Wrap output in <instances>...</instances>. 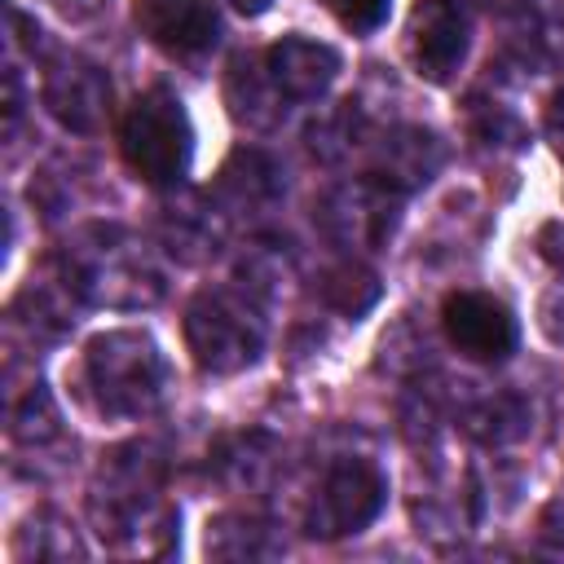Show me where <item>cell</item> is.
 Returning a JSON list of instances; mask_svg holds the SVG:
<instances>
[{
    "instance_id": "obj_8",
    "label": "cell",
    "mask_w": 564,
    "mask_h": 564,
    "mask_svg": "<svg viewBox=\"0 0 564 564\" xmlns=\"http://www.w3.org/2000/svg\"><path fill=\"white\" fill-rule=\"evenodd\" d=\"M44 97L53 106L57 119H66L70 128H97V119L106 115V101H110V84L101 79L97 66H84V62H66L48 75L44 84Z\"/></svg>"
},
{
    "instance_id": "obj_6",
    "label": "cell",
    "mask_w": 564,
    "mask_h": 564,
    "mask_svg": "<svg viewBox=\"0 0 564 564\" xmlns=\"http://www.w3.org/2000/svg\"><path fill=\"white\" fill-rule=\"evenodd\" d=\"M137 26L167 53L194 57L216 44V0H137Z\"/></svg>"
},
{
    "instance_id": "obj_5",
    "label": "cell",
    "mask_w": 564,
    "mask_h": 564,
    "mask_svg": "<svg viewBox=\"0 0 564 564\" xmlns=\"http://www.w3.org/2000/svg\"><path fill=\"white\" fill-rule=\"evenodd\" d=\"M379 507H383V476H379L370 463L348 458V463H339V467L326 476V485H322V507H317L313 524H322L317 533H330V538L357 533V529H366V524L379 516Z\"/></svg>"
},
{
    "instance_id": "obj_9",
    "label": "cell",
    "mask_w": 564,
    "mask_h": 564,
    "mask_svg": "<svg viewBox=\"0 0 564 564\" xmlns=\"http://www.w3.org/2000/svg\"><path fill=\"white\" fill-rule=\"evenodd\" d=\"M269 70H273V84L286 97H317L335 79L339 57L326 44H313V40H282L269 53Z\"/></svg>"
},
{
    "instance_id": "obj_10",
    "label": "cell",
    "mask_w": 564,
    "mask_h": 564,
    "mask_svg": "<svg viewBox=\"0 0 564 564\" xmlns=\"http://www.w3.org/2000/svg\"><path fill=\"white\" fill-rule=\"evenodd\" d=\"M322 4L348 31H375L388 18V0H322Z\"/></svg>"
},
{
    "instance_id": "obj_2",
    "label": "cell",
    "mask_w": 564,
    "mask_h": 564,
    "mask_svg": "<svg viewBox=\"0 0 564 564\" xmlns=\"http://www.w3.org/2000/svg\"><path fill=\"white\" fill-rule=\"evenodd\" d=\"M88 370H93V383L101 388L110 410H150L163 392L159 388L163 383L159 348L132 330H115V335L93 339Z\"/></svg>"
},
{
    "instance_id": "obj_7",
    "label": "cell",
    "mask_w": 564,
    "mask_h": 564,
    "mask_svg": "<svg viewBox=\"0 0 564 564\" xmlns=\"http://www.w3.org/2000/svg\"><path fill=\"white\" fill-rule=\"evenodd\" d=\"M189 344L203 366L212 370H238L242 361L256 357V330L247 326L242 313L225 308L220 300H203L189 308Z\"/></svg>"
},
{
    "instance_id": "obj_4",
    "label": "cell",
    "mask_w": 564,
    "mask_h": 564,
    "mask_svg": "<svg viewBox=\"0 0 564 564\" xmlns=\"http://www.w3.org/2000/svg\"><path fill=\"white\" fill-rule=\"evenodd\" d=\"M405 48H410V62L419 75L445 84L467 53V22L454 9V0H419L410 13Z\"/></svg>"
},
{
    "instance_id": "obj_1",
    "label": "cell",
    "mask_w": 564,
    "mask_h": 564,
    "mask_svg": "<svg viewBox=\"0 0 564 564\" xmlns=\"http://www.w3.org/2000/svg\"><path fill=\"white\" fill-rule=\"evenodd\" d=\"M119 150L128 167L145 185H172L181 181L189 163V119L176 93L167 88H145L119 123Z\"/></svg>"
},
{
    "instance_id": "obj_12",
    "label": "cell",
    "mask_w": 564,
    "mask_h": 564,
    "mask_svg": "<svg viewBox=\"0 0 564 564\" xmlns=\"http://www.w3.org/2000/svg\"><path fill=\"white\" fill-rule=\"evenodd\" d=\"M238 4H242V9H260L264 0H238Z\"/></svg>"
},
{
    "instance_id": "obj_11",
    "label": "cell",
    "mask_w": 564,
    "mask_h": 564,
    "mask_svg": "<svg viewBox=\"0 0 564 564\" xmlns=\"http://www.w3.org/2000/svg\"><path fill=\"white\" fill-rule=\"evenodd\" d=\"M53 4H57V9H66V13H88L97 0H53Z\"/></svg>"
},
{
    "instance_id": "obj_3",
    "label": "cell",
    "mask_w": 564,
    "mask_h": 564,
    "mask_svg": "<svg viewBox=\"0 0 564 564\" xmlns=\"http://www.w3.org/2000/svg\"><path fill=\"white\" fill-rule=\"evenodd\" d=\"M441 326L449 344L471 361H502L516 348V317L498 295L454 291L441 304Z\"/></svg>"
}]
</instances>
